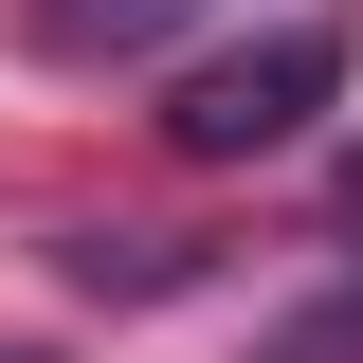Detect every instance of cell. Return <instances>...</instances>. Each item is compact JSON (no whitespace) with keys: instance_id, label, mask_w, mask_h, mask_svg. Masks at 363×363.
I'll use <instances>...</instances> for the list:
<instances>
[{"instance_id":"cell-1","label":"cell","mask_w":363,"mask_h":363,"mask_svg":"<svg viewBox=\"0 0 363 363\" xmlns=\"http://www.w3.org/2000/svg\"><path fill=\"white\" fill-rule=\"evenodd\" d=\"M345 73H363L345 18H272V37L200 55V73L164 91V145H182V164H272V145H309L327 109H345Z\"/></svg>"},{"instance_id":"cell-2","label":"cell","mask_w":363,"mask_h":363,"mask_svg":"<svg viewBox=\"0 0 363 363\" xmlns=\"http://www.w3.org/2000/svg\"><path fill=\"white\" fill-rule=\"evenodd\" d=\"M218 0H18V37L37 55H73V73H128V55H164V37H200Z\"/></svg>"},{"instance_id":"cell-3","label":"cell","mask_w":363,"mask_h":363,"mask_svg":"<svg viewBox=\"0 0 363 363\" xmlns=\"http://www.w3.org/2000/svg\"><path fill=\"white\" fill-rule=\"evenodd\" d=\"M55 272H73V291H128V309H145V291H182V236H73Z\"/></svg>"},{"instance_id":"cell-4","label":"cell","mask_w":363,"mask_h":363,"mask_svg":"<svg viewBox=\"0 0 363 363\" xmlns=\"http://www.w3.org/2000/svg\"><path fill=\"white\" fill-rule=\"evenodd\" d=\"M272 363H363V291H345V309H309V327H291Z\"/></svg>"},{"instance_id":"cell-5","label":"cell","mask_w":363,"mask_h":363,"mask_svg":"<svg viewBox=\"0 0 363 363\" xmlns=\"http://www.w3.org/2000/svg\"><path fill=\"white\" fill-rule=\"evenodd\" d=\"M345 218H363V145H345Z\"/></svg>"},{"instance_id":"cell-6","label":"cell","mask_w":363,"mask_h":363,"mask_svg":"<svg viewBox=\"0 0 363 363\" xmlns=\"http://www.w3.org/2000/svg\"><path fill=\"white\" fill-rule=\"evenodd\" d=\"M0 363H18V345H0Z\"/></svg>"}]
</instances>
